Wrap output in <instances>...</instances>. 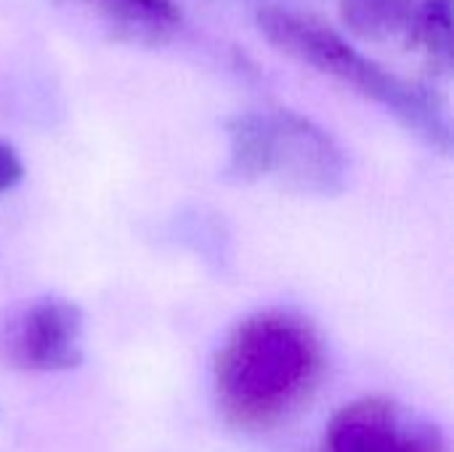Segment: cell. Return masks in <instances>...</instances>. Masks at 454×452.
I'll return each instance as SVG.
<instances>
[{"mask_svg":"<svg viewBox=\"0 0 454 452\" xmlns=\"http://www.w3.org/2000/svg\"><path fill=\"white\" fill-rule=\"evenodd\" d=\"M325 344L311 320L263 309L239 320L213 365L221 416L242 432H269L293 418L325 376Z\"/></svg>","mask_w":454,"mask_h":452,"instance_id":"obj_1","label":"cell"},{"mask_svg":"<svg viewBox=\"0 0 454 452\" xmlns=\"http://www.w3.org/2000/svg\"><path fill=\"white\" fill-rule=\"evenodd\" d=\"M261 35L285 56L306 64L309 69L362 93L364 99L383 104L407 131L442 155L452 149V125L444 99L426 83L404 80L362 51L354 48L340 32L325 21L290 11V8H261Z\"/></svg>","mask_w":454,"mask_h":452,"instance_id":"obj_2","label":"cell"},{"mask_svg":"<svg viewBox=\"0 0 454 452\" xmlns=\"http://www.w3.org/2000/svg\"><path fill=\"white\" fill-rule=\"evenodd\" d=\"M226 176L239 184L271 181L298 194H338L346 186L340 144L298 112H245L226 123Z\"/></svg>","mask_w":454,"mask_h":452,"instance_id":"obj_3","label":"cell"},{"mask_svg":"<svg viewBox=\"0 0 454 452\" xmlns=\"http://www.w3.org/2000/svg\"><path fill=\"white\" fill-rule=\"evenodd\" d=\"M85 317L67 298L45 296L11 309L0 322V362L21 373H61L82 362Z\"/></svg>","mask_w":454,"mask_h":452,"instance_id":"obj_4","label":"cell"},{"mask_svg":"<svg viewBox=\"0 0 454 452\" xmlns=\"http://www.w3.org/2000/svg\"><path fill=\"white\" fill-rule=\"evenodd\" d=\"M319 452H447L444 432L391 397H362L327 424Z\"/></svg>","mask_w":454,"mask_h":452,"instance_id":"obj_5","label":"cell"},{"mask_svg":"<svg viewBox=\"0 0 454 452\" xmlns=\"http://www.w3.org/2000/svg\"><path fill=\"white\" fill-rule=\"evenodd\" d=\"M101 24L125 43L162 45L181 27V8L173 0H80Z\"/></svg>","mask_w":454,"mask_h":452,"instance_id":"obj_6","label":"cell"},{"mask_svg":"<svg viewBox=\"0 0 454 452\" xmlns=\"http://www.w3.org/2000/svg\"><path fill=\"white\" fill-rule=\"evenodd\" d=\"M426 0H340L346 27L367 40L386 43L410 37Z\"/></svg>","mask_w":454,"mask_h":452,"instance_id":"obj_7","label":"cell"},{"mask_svg":"<svg viewBox=\"0 0 454 452\" xmlns=\"http://www.w3.org/2000/svg\"><path fill=\"white\" fill-rule=\"evenodd\" d=\"M407 43L423 56V64L431 75H442V77L450 75L452 69V0H426Z\"/></svg>","mask_w":454,"mask_h":452,"instance_id":"obj_8","label":"cell"},{"mask_svg":"<svg viewBox=\"0 0 454 452\" xmlns=\"http://www.w3.org/2000/svg\"><path fill=\"white\" fill-rule=\"evenodd\" d=\"M24 176V165H21V157L19 152L0 139V194L13 189Z\"/></svg>","mask_w":454,"mask_h":452,"instance_id":"obj_9","label":"cell"}]
</instances>
